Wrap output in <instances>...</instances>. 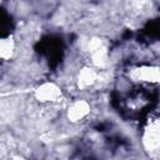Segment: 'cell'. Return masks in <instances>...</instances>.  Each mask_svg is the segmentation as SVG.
<instances>
[{"label": "cell", "instance_id": "obj_1", "mask_svg": "<svg viewBox=\"0 0 160 160\" xmlns=\"http://www.w3.org/2000/svg\"><path fill=\"white\" fill-rule=\"evenodd\" d=\"M35 96L41 102H51V101H56L60 99L61 91L55 84L45 82L35 90Z\"/></svg>", "mask_w": 160, "mask_h": 160}, {"label": "cell", "instance_id": "obj_3", "mask_svg": "<svg viewBox=\"0 0 160 160\" xmlns=\"http://www.w3.org/2000/svg\"><path fill=\"white\" fill-rule=\"evenodd\" d=\"M88 112H89V104L84 100H78L72 102V105L69 108L68 116L71 121H78L82 119Z\"/></svg>", "mask_w": 160, "mask_h": 160}, {"label": "cell", "instance_id": "obj_4", "mask_svg": "<svg viewBox=\"0 0 160 160\" xmlns=\"http://www.w3.org/2000/svg\"><path fill=\"white\" fill-rule=\"evenodd\" d=\"M145 144L148 148L160 146V120L152 122L145 134Z\"/></svg>", "mask_w": 160, "mask_h": 160}, {"label": "cell", "instance_id": "obj_5", "mask_svg": "<svg viewBox=\"0 0 160 160\" xmlns=\"http://www.w3.org/2000/svg\"><path fill=\"white\" fill-rule=\"evenodd\" d=\"M96 72L92 70V69H89V68H85L80 71L79 74V78H78V84H79V88L80 89H86L89 88L90 85H92L95 81H96Z\"/></svg>", "mask_w": 160, "mask_h": 160}, {"label": "cell", "instance_id": "obj_6", "mask_svg": "<svg viewBox=\"0 0 160 160\" xmlns=\"http://www.w3.org/2000/svg\"><path fill=\"white\" fill-rule=\"evenodd\" d=\"M14 49H15V44H14V40L11 36L9 38H4L1 40V44H0V55L4 60H9L12 54H14Z\"/></svg>", "mask_w": 160, "mask_h": 160}, {"label": "cell", "instance_id": "obj_2", "mask_svg": "<svg viewBox=\"0 0 160 160\" xmlns=\"http://www.w3.org/2000/svg\"><path fill=\"white\" fill-rule=\"evenodd\" d=\"M130 76L138 81L160 82V69L152 66H141L131 70Z\"/></svg>", "mask_w": 160, "mask_h": 160}]
</instances>
